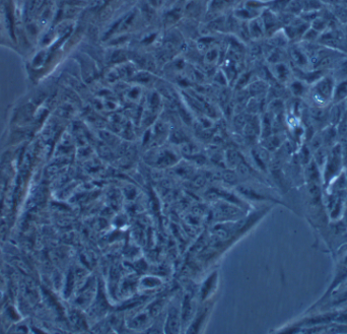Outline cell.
Segmentation results:
<instances>
[{
	"mask_svg": "<svg viewBox=\"0 0 347 334\" xmlns=\"http://www.w3.org/2000/svg\"><path fill=\"white\" fill-rule=\"evenodd\" d=\"M320 1H323V2L328 3V4L336 5V4H338L340 2V0H320Z\"/></svg>",
	"mask_w": 347,
	"mask_h": 334,
	"instance_id": "9c48e42d",
	"label": "cell"
},
{
	"mask_svg": "<svg viewBox=\"0 0 347 334\" xmlns=\"http://www.w3.org/2000/svg\"><path fill=\"white\" fill-rule=\"evenodd\" d=\"M336 131H337V136L339 139L344 140L347 138V110L345 111L344 115L340 119V121L336 125Z\"/></svg>",
	"mask_w": 347,
	"mask_h": 334,
	"instance_id": "8992f818",
	"label": "cell"
},
{
	"mask_svg": "<svg viewBox=\"0 0 347 334\" xmlns=\"http://www.w3.org/2000/svg\"><path fill=\"white\" fill-rule=\"evenodd\" d=\"M342 165V147L340 143H336V145L331 148L327 161L322 169V179L324 185L327 186L335 177H337L341 173Z\"/></svg>",
	"mask_w": 347,
	"mask_h": 334,
	"instance_id": "7a4b0ae2",
	"label": "cell"
},
{
	"mask_svg": "<svg viewBox=\"0 0 347 334\" xmlns=\"http://www.w3.org/2000/svg\"><path fill=\"white\" fill-rule=\"evenodd\" d=\"M335 259L338 264L347 267V242L343 243L337 248L335 252Z\"/></svg>",
	"mask_w": 347,
	"mask_h": 334,
	"instance_id": "5b68a950",
	"label": "cell"
},
{
	"mask_svg": "<svg viewBox=\"0 0 347 334\" xmlns=\"http://www.w3.org/2000/svg\"><path fill=\"white\" fill-rule=\"evenodd\" d=\"M338 66H339V73L341 74V80H347V60L342 61Z\"/></svg>",
	"mask_w": 347,
	"mask_h": 334,
	"instance_id": "ba28073f",
	"label": "cell"
},
{
	"mask_svg": "<svg viewBox=\"0 0 347 334\" xmlns=\"http://www.w3.org/2000/svg\"><path fill=\"white\" fill-rule=\"evenodd\" d=\"M291 56L293 62L300 68V69H306L310 63L309 57L307 53L303 48L299 47H293L291 50Z\"/></svg>",
	"mask_w": 347,
	"mask_h": 334,
	"instance_id": "277c9868",
	"label": "cell"
},
{
	"mask_svg": "<svg viewBox=\"0 0 347 334\" xmlns=\"http://www.w3.org/2000/svg\"><path fill=\"white\" fill-rule=\"evenodd\" d=\"M335 84V78L331 76L321 77L313 84L311 90L308 92L315 107H325L332 103Z\"/></svg>",
	"mask_w": 347,
	"mask_h": 334,
	"instance_id": "6da1fadb",
	"label": "cell"
},
{
	"mask_svg": "<svg viewBox=\"0 0 347 334\" xmlns=\"http://www.w3.org/2000/svg\"><path fill=\"white\" fill-rule=\"evenodd\" d=\"M347 100V80H341L335 84L332 103L337 104Z\"/></svg>",
	"mask_w": 347,
	"mask_h": 334,
	"instance_id": "3957f363",
	"label": "cell"
},
{
	"mask_svg": "<svg viewBox=\"0 0 347 334\" xmlns=\"http://www.w3.org/2000/svg\"><path fill=\"white\" fill-rule=\"evenodd\" d=\"M292 92L295 94V95H303L305 93H308V90H307V87L305 85V83H303L302 81H295L291 84V86H290Z\"/></svg>",
	"mask_w": 347,
	"mask_h": 334,
	"instance_id": "52a82bcc",
	"label": "cell"
}]
</instances>
